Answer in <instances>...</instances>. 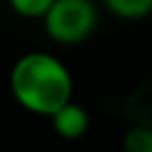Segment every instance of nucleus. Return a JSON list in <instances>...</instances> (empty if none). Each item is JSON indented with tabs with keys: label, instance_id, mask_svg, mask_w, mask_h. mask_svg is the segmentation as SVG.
<instances>
[{
	"label": "nucleus",
	"instance_id": "423d86ee",
	"mask_svg": "<svg viewBox=\"0 0 152 152\" xmlns=\"http://www.w3.org/2000/svg\"><path fill=\"white\" fill-rule=\"evenodd\" d=\"M52 2L55 0H7V5H10V10L17 14V17H21V19H40L43 21V17L48 14V10L52 7Z\"/></svg>",
	"mask_w": 152,
	"mask_h": 152
},
{
	"label": "nucleus",
	"instance_id": "f03ea898",
	"mask_svg": "<svg viewBox=\"0 0 152 152\" xmlns=\"http://www.w3.org/2000/svg\"><path fill=\"white\" fill-rule=\"evenodd\" d=\"M100 24V7L95 0H55L43 17L45 36L57 45L86 43Z\"/></svg>",
	"mask_w": 152,
	"mask_h": 152
},
{
	"label": "nucleus",
	"instance_id": "20e7f679",
	"mask_svg": "<svg viewBox=\"0 0 152 152\" xmlns=\"http://www.w3.org/2000/svg\"><path fill=\"white\" fill-rule=\"evenodd\" d=\"M102 7L124 21H140L152 17V0H100Z\"/></svg>",
	"mask_w": 152,
	"mask_h": 152
},
{
	"label": "nucleus",
	"instance_id": "7ed1b4c3",
	"mask_svg": "<svg viewBox=\"0 0 152 152\" xmlns=\"http://www.w3.org/2000/svg\"><path fill=\"white\" fill-rule=\"evenodd\" d=\"M50 124L62 140H81L90 128V114L81 102L71 100L69 104H64L59 112L50 116Z\"/></svg>",
	"mask_w": 152,
	"mask_h": 152
},
{
	"label": "nucleus",
	"instance_id": "39448f33",
	"mask_svg": "<svg viewBox=\"0 0 152 152\" xmlns=\"http://www.w3.org/2000/svg\"><path fill=\"white\" fill-rule=\"evenodd\" d=\"M121 152H152V126H131L121 138Z\"/></svg>",
	"mask_w": 152,
	"mask_h": 152
},
{
	"label": "nucleus",
	"instance_id": "f257e3e1",
	"mask_svg": "<svg viewBox=\"0 0 152 152\" xmlns=\"http://www.w3.org/2000/svg\"><path fill=\"white\" fill-rule=\"evenodd\" d=\"M10 93L24 112L50 119L74 100V76L57 55L28 50L10 66Z\"/></svg>",
	"mask_w": 152,
	"mask_h": 152
}]
</instances>
